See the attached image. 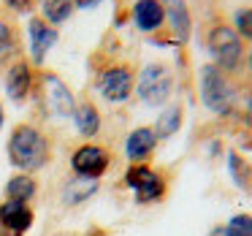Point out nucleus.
<instances>
[{
  "mask_svg": "<svg viewBox=\"0 0 252 236\" xmlns=\"http://www.w3.org/2000/svg\"><path fill=\"white\" fill-rule=\"evenodd\" d=\"M8 163L22 174H35L52 160V141L38 125L19 122L11 128V136L6 141Z\"/></svg>",
  "mask_w": 252,
  "mask_h": 236,
  "instance_id": "1",
  "label": "nucleus"
},
{
  "mask_svg": "<svg viewBox=\"0 0 252 236\" xmlns=\"http://www.w3.org/2000/svg\"><path fill=\"white\" fill-rule=\"evenodd\" d=\"M198 87H201V101L212 114L217 117H230L239 103V93H236L230 73L220 71L217 66H203L198 73Z\"/></svg>",
  "mask_w": 252,
  "mask_h": 236,
  "instance_id": "2",
  "label": "nucleus"
},
{
  "mask_svg": "<svg viewBox=\"0 0 252 236\" xmlns=\"http://www.w3.org/2000/svg\"><path fill=\"white\" fill-rule=\"evenodd\" d=\"M206 49L212 55V66L225 73H236L244 63V41L233 30V25L217 22L206 33Z\"/></svg>",
  "mask_w": 252,
  "mask_h": 236,
  "instance_id": "3",
  "label": "nucleus"
},
{
  "mask_svg": "<svg viewBox=\"0 0 252 236\" xmlns=\"http://www.w3.org/2000/svg\"><path fill=\"white\" fill-rule=\"evenodd\" d=\"M136 95L144 106L163 109L174 95V71L168 63H147L136 76Z\"/></svg>",
  "mask_w": 252,
  "mask_h": 236,
  "instance_id": "4",
  "label": "nucleus"
},
{
  "mask_svg": "<svg viewBox=\"0 0 252 236\" xmlns=\"http://www.w3.org/2000/svg\"><path fill=\"white\" fill-rule=\"evenodd\" d=\"M122 185L133 193V201L138 206H149L165 198L168 193V182L158 169H152L149 163H130V169L122 174Z\"/></svg>",
  "mask_w": 252,
  "mask_h": 236,
  "instance_id": "5",
  "label": "nucleus"
},
{
  "mask_svg": "<svg viewBox=\"0 0 252 236\" xmlns=\"http://www.w3.org/2000/svg\"><path fill=\"white\" fill-rule=\"evenodd\" d=\"M35 90H38V106H44L49 117H57V120H71L73 117V109H76L79 101L73 98L68 82H63L57 73L41 71Z\"/></svg>",
  "mask_w": 252,
  "mask_h": 236,
  "instance_id": "6",
  "label": "nucleus"
},
{
  "mask_svg": "<svg viewBox=\"0 0 252 236\" xmlns=\"http://www.w3.org/2000/svg\"><path fill=\"white\" fill-rule=\"evenodd\" d=\"M95 90L111 106L127 103L136 93V71L127 63H111L95 76Z\"/></svg>",
  "mask_w": 252,
  "mask_h": 236,
  "instance_id": "7",
  "label": "nucleus"
},
{
  "mask_svg": "<svg viewBox=\"0 0 252 236\" xmlns=\"http://www.w3.org/2000/svg\"><path fill=\"white\" fill-rule=\"evenodd\" d=\"M71 171L82 179H98L106 176L111 171V163H114V155L109 152L106 147L95 141H82L76 149L71 152Z\"/></svg>",
  "mask_w": 252,
  "mask_h": 236,
  "instance_id": "8",
  "label": "nucleus"
},
{
  "mask_svg": "<svg viewBox=\"0 0 252 236\" xmlns=\"http://www.w3.org/2000/svg\"><path fill=\"white\" fill-rule=\"evenodd\" d=\"M35 82H38V73L33 71V63L28 60H14L6 68V79H3V90H6V98L11 103H28L30 95L35 93Z\"/></svg>",
  "mask_w": 252,
  "mask_h": 236,
  "instance_id": "9",
  "label": "nucleus"
},
{
  "mask_svg": "<svg viewBox=\"0 0 252 236\" xmlns=\"http://www.w3.org/2000/svg\"><path fill=\"white\" fill-rule=\"evenodd\" d=\"M28 38H30V55H33V66H44L49 49L57 44L60 33L55 25H49L44 17H33L28 25Z\"/></svg>",
  "mask_w": 252,
  "mask_h": 236,
  "instance_id": "10",
  "label": "nucleus"
},
{
  "mask_svg": "<svg viewBox=\"0 0 252 236\" xmlns=\"http://www.w3.org/2000/svg\"><path fill=\"white\" fill-rule=\"evenodd\" d=\"M158 133H155V128L149 125H138L133 128L130 133L125 136V158L130 160V163H147L149 158L155 155V149H158Z\"/></svg>",
  "mask_w": 252,
  "mask_h": 236,
  "instance_id": "11",
  "label": "nucleus"
},
{
  "mask_svg": "<svg viewBox=\"0 0 252 236\" xmlns=\"http://www.w3.org/2000/svg\"><path fill=\"white\" fill-rule=\"evenodd\" d=\"M35 223V212L30 203L22 201H3L0 203V225L17 236H25Z\"/></svg>",
  "mask_w": 252,
  "mask_h": 236,
  "instance_id": "12",
  "label": "nucleus"
},
{
  "mask_svg": "<svg viewBox=\"0 0 252 236\" xmlns=\"http://www.w3.org/2000/svg\"><path fill=\"white\" fill-rule=\"evenodd\" d=\"M165 8V22L171 30V41L174 44H187L192 30V19H190V8L185 0H163Z\"/></svg>",
  "mask_w": 252,
  "mask_h": 236,
  "instance_id": "13",
  "label": "nucleus"
},
{
  "mask_svg": "<svg viewBox=\"0 0 252 236\" xmlns=\"http://www.w3.org/2000/svg\"><path fill=\"white\" fill-rule=\"evenodd\" d=\"M133 22L141 33H158L165 25V8L163 0H136L133 3Z\"/></svg>",
  "mask_w": 252,
  "mask_h": 236,
  "instance_id": "14",
  "label": "nucleus"
},
{
  "mask_svg": "<svg viewBox=\"0 0 252 236\" xmlns=\"http://www.w3.org/2000/svg\"><path fill=\"white\" fill-rule=\"evenodd\" d=\"M73 128H76V133L84 138V141H90V138H95L100 133V128H103V117H100V109L93 103V101H79L76 109H73Z\"/></svg>",
  "mask_w": 252,
  "mask_h": 236,
  "instance_id": "15",
  "label": "nucleus"
},
{
  "mask_svg": "<svg viewBox=\"0 0 252 236\" xmlns=\"http://www.w3.org/2000/svg\"><path fill=\"white\" fill-rule=\"evenodd\" d=\"M3 196H6V201L30 203L35 196H38V182L33 179V174H22V171H17L14 176H8L6 187H3Z\"/></svg>",
  "mask_w": 252,
  "mask_h": 236,
  "instance_id": "16",
  "label": "nucleus"
},
{
  "mask_svg": "<svg viewBox=\"0 0 252 236\" xmlns=\"http://www.w3.org/2000/svg\"><path fill=\"white\" fill-rule=\"evenodd\" d=\"M98 187H100L98 179H82V176H76V179H71L63 187V203L65 206H79V203L90 201L98 193Z\"/></svg>",
  "mask_w": 252,
  "mask_h": 236,
  "instance_id": "17",
  "label": "nucleus"
},
{
  "mask_svg": "<svg viewBox=\"0 0 252 236\" xmlns=\"http://www.w3.org/2000/svg\"><path fill=\"white\" fill-rule=\"evenodd\" d=\"M182 122H185V111H182L179 103H171L163 109V114H158V122H155V133H158V138H171L179 133Z\"/></svg>",
  "mask_w": 252,
  "mask_h": 236,
  "instance_id": "18",
  "label": "nucleus"
},
{
  "mask_svg": "<svg viewBox=\"0 0 252 236\" xmlns=\"http://www.w3.org/2000/svg\"><path fill=\"white\" fill-rule=\"evenodd\" d=\"M228 171L233 176V185L244 193H252V163L241 158L239 152H228Z\"/></svg>",
  "mask_w": 252,
  "mask_h": 236,
  "instance_id": "19",
  "label": "nucleus"
},
{
  "mask_svg": "<svg viewBox=\"0 0 252 236\" xmlns=\"http://www.w3.org/2000/svg\"><path fill=\"white\" fill-rule=\"evenodd\" d=\"M19 55V35L11 22L0 19V66H11Z\"/></svg>",
  "mask_w": 252,
  "mask_h": 236,
  "instance_id": "20",
  "label": "nucleus"
},
{
  "mask_svg": "<svg viewBox=\"0 0 252 236\" xmlns=\"http://www.w3.org/2000/svg\"><path fill=\"white\" fill-rule=\"evenodd\" d=\"M73 8H76L73 0H44V3H41V17L57 28V25H63V22L71 19Z\"/></svg>",
  "mask_w": 252,
  "mask_h": 236,
  "instance_id": "21",
  "label": "nucleus"
},
{
  "mask_svg": "<svg viewBox=\"0 0 252 236\" xmlns=\"http://www.w3.org/2000/svg\"><path fill=\"white\" fill-rule=\"evenodd\" d=\"M233 30L239 33L241 41H252V6L239 8L233 14Z\"/></svg>",
  "mask_w": 252,
  "mask_h": 236,
  "instance_id": "22",
  "label": "nucleus"
},
{
  "mask_svg": "<svg viewBox=\"0 0 252 236\" xmlns=\"http://www.w3.org/2000/svg\"><path fill=\"white\" fill-rule=\"evenodd\" d=\"M225 231L228 236H252V214L247 212H239L225 223Z\"/></svg>",
  "mask_w": 252,
  "mask_h": 236,
  "instance_id": "23",
  "label": "nucleus"
},
{
  "mask_svg": "<svg viewBox=\"0 0 252 236\" xmlns=\"http://www.w3.org/2000/svg\"><path fill=\"white\" fill-rule=\"evenodd\" d=\"M3 3H6L8 8H11V11H17V14H25L30 8V3H33V0H3Z\"/></svg>",
  "mask_w": 252,
  "mask_h": 236,
  "instance_id": "24",
  "label": "nucleus"
},
{
  "mask_svg": "<svg viewBox=\"0 0 252 236\" xmlns=\"http://www.w3.org/2000/svg\"><path fill=\"white\" fill-rule=\"evenodd\" d=\"M73 3H76V8H95L103 0H73Z\"/></svg>",
  "mask_w": 252,
  "mask_h": 236,
  "instance_id": "25",
  "label": "nucleus"
},
{
  "mask_svg": "<svg viewBox=\"0 0 252 236\" xmlns=\"http://www.w3.org/2000/svg\"><path fill=\"white\" fill-rule=\"evenodd\" d=\"M206 236H228V231H225V225H214Z\"/></svg>",
  "mask_w": 252,
  "mask_h": 236,
  "instance_id": "26",
  "label": "nucleus"
},
{
  "mask_svg": "<svg viewBox=\"0 0 252 236\" xmlns=\"http://www.w3.org/2000/svg\"><path fill=\"white\" fill-rule=\"evenodd\" d=\"M3 125H6V109H3V101H0V131H3Z\"/></svg>",
  "mask_w": 252,
  "mask_h": 236,
  "instance_id": "27",
  "label": "nucleus"
},
{
  "mask_svg": "<svg viewBox=\"0 0 252 236\" xmlns=\"http://www.w3.org/2000/svg\"><path fill=\"white\" fill-rule=\"evenodd\" d=\"M247 111L252 114V90H250V95H247Z\"/></svg>",
  "mask_w": 252,
  "mask_h": 236,
  "instance_id": "28",
  "label": "nucleus"
},
{
  "mask_svg": "<svg viewBox=\"0 0 252 236\" xmlns=\"http://www.w3.org/2000/svg\"><path fill=\"white\" fill-rule=\"evenodd\" d=\"M0 236H17V234H11V231H6L3 225H0Z\"/></svg>",
  "mask_w": 252,
  "mask_h": 236,
  "instance_id": "29",
  "label": "nucleus"
},
{
  "mask_svg": "<svg viewBox=\"0 0 252 236\" xmlns=\"http://www.w3.org/2000/svg\"><path fill=\"white\" fill-rule=\"evenodd\" d=\"M247 68H250V73H252V49H250V57H247Z\"/></svg>",
  "mask_w": 252,
  "mask_h": 236,
  "instance_id": "30",
  "label": "nucleus"
}]
</instances>
